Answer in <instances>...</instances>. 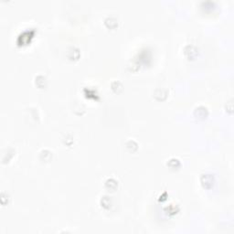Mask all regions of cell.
<instances>
[{"label": "cell", "mask_w": 234, "mask_h": 234, "mask_svg": "<svg viewBox=\"0 0 234 234\" xmlns=\"http://www.w3.org/2000/svg\"><path fill=\"white\" fill-rule=\"evenodd\" d=\"M201 181L206 187H208V186L211 187L213 185V178L210 175H204L201 179Z\"/></svg>", "instance_id": "cell-1"}]
</instances>
